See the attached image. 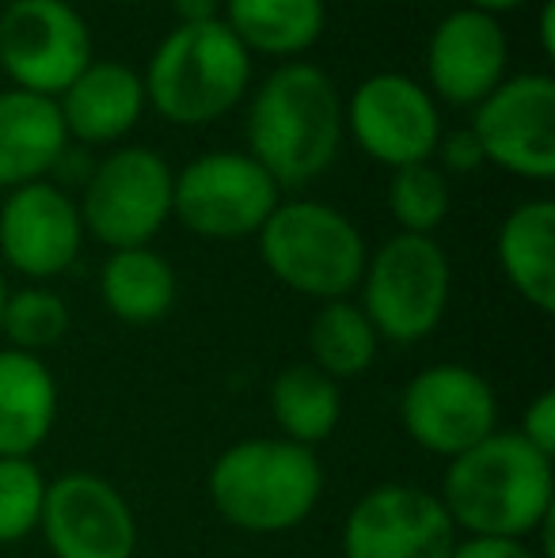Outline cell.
<instances>
[{
    "instance_id": "12",
    "label": "cell",
    "mask_w": 555,
    "mask_h": 558,
    "mask_svg": "<svg viewBox=\"0 0 555 558\" xmlns=\"http://www.w3.org/2000/svg\"><path fill=\"white\" fill-rule=\"evenodd\" d=\"M342 125L370 160L385 168L434 160L442 141V111L437 99L403 73H373L350 92L342 107Z\"/></svg>"
},
{
    "instance_id": "22",
    "label": "cell",
    "mask_w": 555,
    "mask_h": 558,
    "mask_svg": "<svg viewBox=\"0 0 555 558\" xmlns=\"http://www.w3.org/2000/svg\"><path fill=\"white\" fill-rule=\"evenodd\" d=\"M99 293L119 324L148 327L160 324L179 296V278L171 263L153 247L111 251L99 270Z\"/></svg>"
},
{
    "instance_id": "21",
    "label": "cell",
    "mask_w": 555,
    "mask_h": 558,
    "mask_svg": "<svg viewBox=\"0 0 555 558\" xmlns=\"http://www.w3.org/2000/svg\"><path fill=\"white\" fill-rule=\"evenodd\" d=\"M225 27L248 53L301 61L327 27L324 0H225Z\"/></svg>"
},
{
    "instance_id": "13",
    "label": "cell",
    "mask_w": 555,
    "mask_h": 558,
    "mask_svg": "<svg viewBox=\"0 0 555 558\" xmlns=\"http://www.w3.org/2000/svg\"><path fill=\"white\" fill-rule=\"evenodd\" d=\"M457 539L437 494L411 483L365 490L342 524L347 558H449Z\"/></svg>"
},
{
    "instance_id": "19",
    "label": "cell",
    "mask_w": 555,
    "mask_h": 558,
    "mask_svg": "<svg viewBox=\"0 0 555 558\" xmlns=\"http://www.w3.org/2000/svg\"><path fill=\"white\" fill-rule=\"evenodd\" d=\"M58 426V380L35 353L0 350V456L31 460Z\"/></svg>"
},
{
    "instance_id": "3",
    "label": "cell",
    "mask_w": 555,
    "mask_h": 558,
    "mask_svg": "<svg viewBox=\"0 0 555 558\" xmlns=\"http://www.w3.org/2000/svg\"><path fill=\"white\" fill-rule=\"evenodd\" d=\"M206 490L225 524L248 536H281L301 529L319 506L324 468L316 448L286 437H248L214 460Z\"/></svg>"
},
{
    "instance_id": "18",
    "label": "cell",
    "mask_w": 555,
    "mask_h": 558,
    "mask_svg": "<svg viewBox=\"0 0 555 558\" xmlns=\"http://www.w3.org/2000/svg\"><path fill=\"white\" fill-rule=\"evenodd\" d=\"M69 148L58 99L23 88L0 92V191L46 179Z\"/></svg>"
},
{
    "instance_id": "16",
    "label": "cell",
    "mask_w": 555,
    "mask_h": 558,
    "mask_svg": "<svg viewBox=\"0 0 555 558\" xmlns=\"http://www.w3.org/2000/svg\"><path fill=\"white\" fill-rule=\"evenodd\" d=\"M506 65H510V38L498 15L464 4L430 31L426 92L442 104L472 111L506 81Z\"/></svg>"
},
{
    "instance_id": "24",
    "label": "cell",
    "mask_w": 555,
    "mask_h": 558,
    "mask_svg": "<svg viewBox=\"0 0 555 558\" xmlns=\"http://www.w3.org/2000/svg\"><path fill=\"white\" fill-rule=\"evenodd\" d=\"M381 338L354 301H327L309 324V365L335 384L358 380L373 368Z\"/></svg>"
},
{
    "instance_id": "17",
    "label": "cell",
    "mask_w": 555,
    "mask_h": 558,
    "mask_svg": "<svg viewBox=\"0 0 555 558\" xmlns=\"http://www.w3.org/2000/svg\"><path fill=\"white\" fill-rule=\"evenodd\" d=\"M141 73L122 61H92L58 96L65 133L81 145H114L145 114Z\"/></svg>"
},
{
    "instance_id": "26",
    "label": "cell",
    "mask_w": 555,
    "mask_h": 558,
    "mask_svg": "<svg viewBox=\"0 0 555 558\" xmlns=\"http://www.w3.org/2000/svg\"><path fill=\"white\" fill-rule=\"evenodd\" d=\"M449 179L437 171L434 160L396 168L393 179H388V214L400 225V232L434 235L449 217Z\"/></svg>"
},
{
    "instance_id": "35",
    "label": "cell",
    "mask_w": 555,
    "mask_h": 558,
    "mask_svg": "<svg viewBox=\"0 0 555 558\" xmlns=\"http://www.w3.org/2000/svg\"><path fill=\"white\" fill-rule=\"evenodd\" d=\"M122 4H141V0H122Z\"/></svg>"
},
{
    "instance_id": "2",
    "label": "cell",
    "mask_w": 555,
    "mask_h": 558,
    "mask_svg": "<svg viewBox=\"0 0 555 558\" xmlns=\"http://www.w3.org/2000/svg\"><path fill=\"white\" fill-rule=\"evenodd\" d=\"M342 130V96L331 76L312 61H281L252 96L248 156L278 191H297L331 168Z\"/></svg>"
},
{
    "instance_id": "32",
    "label": "cell",
    "mask_w": 555,
    "mask_h": 558,
    "mask_svg": "<svg viewBox=\"0 0 555 558\" xmlns=\"http://www.w3.org/2000/svg\"><path fill=\"white\" fill-rule=\"evenodd\" d=\"M536 31H541V53L544 58H555V0H544L541 4Z\"/></svg>"
},
{
    "instance_id": "23",
    "label": "cell",
    "mask_w": 555,
    "mask_h": 558,
    "mask_svg": "<svg viewBox=\"0 0 555 558\" xmlns=\"http://www.w3.org/2000/svg\"><path fill=\"white\" fill-rule=\"evenodd\" d=\"M267 403L281 437L304 448L324 445L342 422V388L309 361L281 368L270 380Z\"/></svg>"
},
{
    "instance_id": "33",
    "label": "cell",
    "mask_w": 555,
    "mask_h": 558,
    "mask_svg": "<svg viewBox=\"0 0 555 558\" xmlns=\"http://www.w3.org/2000/svg\"><path fill=\"white\" fill-rule=\"evenodd\" d=\"M529 4V0H468V8L475 12H487V15H498V12H514V8Z\"/></svg>"
},
{
    "instance_id": "7",
    "label": "cell",
    "mask_w": 555,
    "mask_h": 558,
    "mask_svg": "<svg viewBox=\"0 0 555 558\" xmlns=\"http://www.w3.org/2000/svg\"><path fill=\"white\" fill-rule=\"evenodd\" d=\"M171 179L160 153L145 145H122L92 163L84 194L76 202L84 235L111 251L148 247L171 221Z\"/></svg>"
},
{
    "instance_id": "30",
    "label": "cell",
    "mask_w": 555,
    "mask_h": 558,
    "mask_svg": "<svg viewBox=\"0 0 555 558\" xmlns=\"http://www.w3.org/2000/svg\"><path fill=\"white\" fill-rule=\"evenodd\" d=\"M449 558H541L529 539H491V536H464L457 539Z\"/></svg>"
},
{
    "instance_id": "29",
    "label": "cell",
    "mask_w": 555,
    "mask_h": 558,
    "mask_svg": "<svg viewBox=\"0 0 555 558\" xmlns=\"http://www.w3.org/2000/svg\"><path fill=\"white\" fill-rule=\"evenodd\" d=\"M518 434H521V441L533 445L536 452L555 456V391L552 388H544L541 396L526 407Z\"/></svg>"
},
{
    "instance_id": "6",
    "label": "cell",
    "mask_w": 555,
    "mask_h": 558,
    "mask_svg": "<svg viewBox=\"0 0 555 558\" xmlns=\"http://www.w3.org/2000/svg\"><path fill=\"white\" fill-rule=\"evenodd\" d=\"M365 319L377 338L396 345L422 342L445 319L453 293V266L434 235L396 232L370 258L358 281Z\"/></svg>"
},
{
    "instance_id": "10",
    "label": "cell",
    "mask_w": 555,
    "mask_h": 558,
    "mask_svg": "<svg viewBox=\"0 0 555 558\" xmlns=\"http://www.w3.org/2000/svg\"><path fill=\"white\" fill-rule=\"evenodd\" d=\"M400 422L422 452L453 460L498 429V396L483 373L442 361L400 391Z\"/></svg>"
},
{
    "instance_id": "25",
    "label": "cell",
    "mask_w": 555,
    "mask_h": 558,
    "mask_svg": "<svg viewBox=\"0 0 555 558\" xmlns=\"http://www.w3.org/2000/svg\"><path fill=\"white\" fill-rule=\"evenodd\" d=\"M69 327H73V316H69L65 296L46 286L15 289L0 312V335L8 338V350L35 353V357L53 350L69 335Z\"/></svg>"
},
{
    "instance_id": "27",
    "label": "cell",
    "mask_w": 555,
    "mask_h": 558,
    "mask_svg": "<svg viewBox=\"0 0 555 558\" xmlns=\"http://www.w3.org/2000/svg\"><path fill=\"white\" fill-rule=\"evenodd\" d=\"M50 478L38 471L35 460L0 456V547L23 544L38 532L43 501Z\"/></svg>"
},
{
    "instance_id": "14",
    "label": "cell",
    "mask_w": 555,
    "mask_h": 558,
    "mask_svg": "<svg viewBox=\"0 0 555 558\" xmlns=\"http://www.w3.org/2000/svg\"><path fill=\"white\" fill-rule=\"evenodd\" d=\"M53 558H134L137 517L114 483L92 471L50 478L38 521Z\"/></svg>"
},
{
    "instance_id": "15",
    "label": "cell",
    "mask_w": 555,
    "mask_h": 558,
    "mask_svg": "<svg viewBox=\"0 0 555 558\" xmlns=\"http://www.w3.org/2000/svg\"><path fill=\"white\" fill-rule=\"evenodd\" d=\"M81 209L65 186L38 179L8 191L0 206V266H12L31 281H46L65 274L81 258Z\"/></svg>"
},
{
    "instance_id": "20",
    "label": "cell",
    "mask_w": 555,
    "mask_h": 558,
    "mask_svg": "<svg viewBox=\"0 0 555 558\" xmlns=\"http://www.w3.org/2000/svg\"><path fill=\"white\" fill-rule=\"evenodd\" d=\"M503 278L536 312H555V202L533 198L506 214L495 235Z\"/></svg>"
},
{
    "instance_id": "8",
    "label": "cell",
    "mask_w": 555,
    "mask_h": 558,
    "mask_svg": "<svg viewBox=\"0 0 555 558\" xmlns=\"http://www.w3.org/2000/svg\"><path fill=\"white\" fill-rule=\"evenodd\" d=\"M278 202V183L248 153L194 156L171 179V217L198 240L237 243L260 235Z\"/></svg>"
},
{
    "instance_id": "34",
    "label": "cell",
    "mask_w": 555,
    "mask_h": 558,
    "mask_svg": "<svg viewBox=\"0 0 555 558\" xmlns=\"http://www.w3.org/2000/svg\"><path fill=\"white\" fill-rule=\"evenodd\" d=\"M4 301H8V278H4V266H0V312H4Z\"/></svg>"
},
{
    "instance_id": "11",
    "label": "cell",
    "mask_w": 555,
    "mask_h": 558,
    "mask_svg": "<svg viewBox=\"0 0 555 558\" xmlns=\"http://www.w3.org/2000/svg\"><path fill=\"white\" fill-rule=\"evenodd\" d=\"M468 130L495 168L533 183L555 179V81L548 73L506 76L472 107Z\"/></svg>"
},
{
    "instance_id": "31",
    "label": "cell",
    "mask_w": 555,
    "mask_h": 558,
    "mask_svg": "<svg viewBox=\"0 0 555 558\" xmlns=\"http://www.w3.org/2000/svg\"><path fill=\"white\" fill-rule=\"evenodd\" d=\"M179 23H214L221 20V0H171Z\"/></svg>"
},
{
    "instance_id": "5",
    "label": "cell",
    "mask_w": 555,
    "mask_h": 558,
    "mask_svg": "<svg viewBox=\"0 0 555 558\" xmlns=\"http://www.w3.org/2000/svg\"><path fill=\"white\" fill-rule=\"evenodd\" d=\"M260 258L270 278L312 301H347L365 274L362 228L327 202H278L260 228Z\"/></svg>"
},
{
    "instance_id": "9",
    "label": "cell",
    "mask_w": 555,
    "mask_h": 558,
    "mask_svg": "<svg viewBox=\"0 0 555 558\" xmlns=\"http://www.w3.org/2000/svg\"><path fill=\"white\" fill-rule=\"evenodd\" d=\"M92 53V27L69 0H12L0 12V73L12 88L58 99Z\"/></svg>"
},
{
    "instance_id": "1",
    "label": "cell",
    "mask_w": 555,
    "mask_h": 558,
    "mask_svg": "<svg viewBox=\"0 0 555 558\" xmlns=\"http://www.w3.org/2000/svg\"><path fill=\"white\" fill-rule=\"evenodd\" d=\"M437 501L457 536L533 539L555 517L552 456L521 441L518 429H495L468 452L453 456Z\"/></svg>"
},
{
    "instance_id": "28",
    "label": "cell",
    "mask_w": 555,
    "mask_h": 558,
    "mask_svg": "<svg viewBox=\"0 0 555 558\" xmlns=\"http://www.w3.org/2000/svg\"><path fill=\"white\" fill-rule=\"evenodd\" d=\"M434 156L442 160V175H472V171H480L483 163V148L480 141L472 137V130H453V133H442V141H437Z\"/></svg>"
},
{
    "instance_id": "4",
    "label": "cell",
    "mask_w": 555,
    "mask_h": 558,
    "mask_svg": "<svg viewBox=\"0 0 555 558\" xmlns=\"http://www.w3.org/2000/svg\"><path fill=\"white\" fill-rule=\"evenodd\" d=\"M145 104L171 125H209L229 111L252 84V53L240 38L214 23H176L156 43L145 73Z\"/></svg>"
}]
</instances>
